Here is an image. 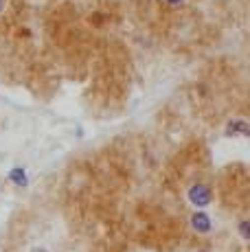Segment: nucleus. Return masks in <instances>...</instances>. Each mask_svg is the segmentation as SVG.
<instances>
[{"mask_svg": "<svg viewBox=\"0 0 250 252\" xmlns=\"http://www.w3.org/2000/svg\"><path fill=\"white\" fill-rule=\"evenodd\" d=\"M9 182H13L16 187H27L29 178H27L25 167H13L11 171H9Z\"/></svg>", "mask_w": 250, "mask_h": 252, "instance_id": "20e7f679", "label": "nucleus"}, {"mask_svg": "<svg viewBox=\"0 0 250 252\" xmlns=\"http://www.w3.org/2000/svg\"><path fill=\"white\" fill-rule=\"evenodd\" d=\"M224 134H226V136H242V138H248V136H250L248 121L242 119V116H233V119L226 123Z\"/></svg>", "mask_w": 250, "mask_h": 252, "instance_id": "7ed1b4c3", "label": "nucleus"}, {"mask_svg": "<svg viewBox=\"0 0 250 252\" xmlns=\"http://www.w3.org/2000/svg\"><path fill=\"white\" fill-rule=\"evenodd\" d=\"M31 252H49V250H44V248H33Z\"/></svg>", "mask_w": 250, "mask_h": 252, "instance_id": "6e6552de", "label": "nucleus"}, {"mask_svg": "<svg viewBox=\"0 0 250 252\" xmlns=\"http://www.w3.org/2000/svg\"><path fill=\"white\" fill-rule=\"evenodd\" d=\"M195 252H211V250H209V248H198Z\"/></svg>", "mask_w": 250, "mask_h": 252, "instance_id": "1a4fd4ad", "label": "nucleus"}, {"mask_svg": "<svg viewBox=\"0 0 250 252\" xmlns=\"http://www.w3.org/2000/svg\"><path fill=\"white\" fill-rule=\"evenodd\" d=\"M7 2H9V0H0V16H2L4 9H7Z\"/></svg>", "mask_w": 250, "mask_h": 252, "instance_id": "0eeeda50", "label": "nucleus"}, {"mask_svg": "<svg viewBox=\"0 0 250 252\" xmlns=\"http://www.w3.org/2000/svg\"><path fill=\"white\" fill-rule=\"evenodd\" d=\"M248 217H239L237 220V232H239V239L244 241V244H248V239H250V235H248Z\"/></svg>", "mask_w": 250, "mask_h": 252, "instance_id": "39448f33", "label": "nucleus"}, {"mask_svg": "<svg viewBox=\"0 0 250 252\" xmlns=\"http://www.w3.org/2000/svg\"><path fill=\"white\" fill-rule=\"evenodd\" d=\"M165 7H169V9H180V7H185L189 0H160Z\"/></svg>", "mask_w": 250, "mask_h": 252, "instance_id": "423d86ee", "label": "nucleus"}, {"mask_svg": "<svg viewBox=\"0 0 250 252\" xmlns=\"http://www.w3.org/2000/svg\"><path fill=\"white\" fill-rule=\"evenodd\" d=\"M187 200L193 208H209L213 202V187L209 182H193L187 189Z\"/></svg>", "mask_w": 250, "mask_h": 252, "instance_id": "f257e3e1", "label": "nucleus"}, {"mask_svg": "<svg viewBox=\"0 0 250 252\" xmlns=\"http://www.w3.org/2000/svg\"><path fill=\"white\" fill-rule=\"evenodd\" d=\"M189 224H191V230L200 237L213 232V217H211L204 208H195V213L189 217Z\"/></svg>", "mask_w": 250, "mask_h": 252, "instance_id": "f03ea898", "label": "nucleus"}]
</instances>
